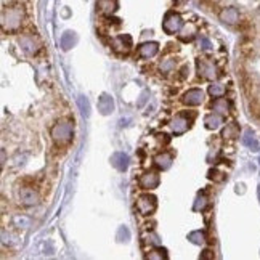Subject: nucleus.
Segmentation results:
<instances>
[{"label": "nucleus", "mask_w": 260, "mask_h": 260, "mask_svg": "<svg viewBox=\"0 0 260 260\" xmlns=\"http://www.w3.org/2000/svg\"><path fill=\"white\" fill-rule=\"evenodd\" d=\"M72 132H74V126L69 121H60L56 122L52 129V138L58 146H64L72 138Z\"/></svg>", "instance_id": "nucleus-1"}, {"label": "nucleus", "mask_w": 260, "mask_h": 260, "mask_svg": "<svg viewBox=\"0 0 260 260\" xmlns=\"http://www.w3.org/2000/svg\"><path fill=\"white\" fill-rule=\"evenodd\" d=\"M23 8L19 5H13L10 8H5L2 14V24L5 31H16L23 23Z\"/></svg>", "instance_id": "nucleus-2"}, {"label": "nucleus", "mask_w": 260, "mask_h": 260, "mask_svg": "<svg viewBox=\"0 0 260 260\" xmlns=\"http://www.w3.org/2000/svg\"><path fill=\"white\" fill-rule=\"evenodd\" d=\"M183 27V21L182 16L177 13H169L167 16L164 18V23H162V29L167 34H175L178 32L180 29Z\"/></svg>", "instance_id": "nucleus-3"}, {"label": "nucleus", "mask_w": 260, "mask_h": 260, "mask_svg": "<svg viewBox=\"0 0 260 260\" xmlns=\"http://www.w3.org/2000/svg\"><path fill=\"white\" fill-rule=\"evenodd\" d=\"M113 50L118 53H129L130 48H132V37H130L129 34H122V35H118V37H114L113 42Z\"/></svg>", "instance_id": "nucleus-4"}, {"label": "nucleus", "mask_w": 260, "mask_h": 260, "mask_svg": "<svg viewBox=\"0 0 260 260\" xmlns=\"http://www.w3.org/2000/svg\"><path fill=\"white\" fill-rule=\"evenodd\" d=\"M136 209H138L140 214L149 215L151 212H154V209H156V198L151 196V194L140 196L138 201H136Z\"/></svg>", "instance_id": "nucleus-5"}, {"label": "nucleus", "mask_w": 260, "mask_h": 260, "mask_svg": "<svg viewBox=\"0 0 260 260\" xmlns=\"http://www.w3.org/2000/svg\"><path fill=\"white\" fill-rule=\"evenodd\" d=\"M198 71H199V76H202L204 79H209V81H212L217 76V68L215 64L204 60V58H199L198 60Z\"/></svg>", "instance_id": "nucleus-6"}, {"label": "nucleus", "mask_w": 260, "mask_h": 260, "mask_svg": "<svg viewBox=\"0 0 260 260\" xmlns=\"http://www.w3.org/2000/svg\"><path fill=\"white\" fill-rule=\"evenodd\" d=\"M190 126H191V121L188 119V116H186V114H178L177 118L172 121V124H170L172 132L175 133V135H182V133H185L186 130L190 129Z\"/></svg>", "instance_id": "nucleus-7"}, {"label": "nucleus", "mask_w": 260, "mask_h": 260, "mask_svg": "<svg viewBox=\"0 0 260 260\" xmlns=\"http://www.w3.org/2000/svg\"><path fill=\"white\" fill-rule=\"evenodd\" d=\"M19 43H21V48H23L27 55H35V53L39 52V42L31 34L23 35V37H21V40H19Z\"/></svg>", "instance_id": "nucleus-8"}, {"label": "nucleus", "mask_w": 260, "mask_h": 260, "mask_svg": "<svg viewBox=\"0 0 260 260\" xmlns=\"http://www.w3.org/2000/svg\"><path fill=\"white\" fill-rule=\"evenodd\" d=\"M202 100H204V93L199 89H191L183 95V103L188 106H198L202 103Z\"/></svg>", "instance_id": "nucleus-9"}, {"label": "nucleus", "mask_w": 260, "mask_h": 260, "mask_svg": "<svg viewBox=\"0 0 260 260\" xmlns=\"http://www.w3.org/2000/svg\"><path fill=\"white\" fill-rule=\"evenodd\" d=\"M159 182H161V180H159V175L156 172H146L144 175H141L138 183L143 190H154V188H157Z\"/></svg>", "instance_id": "nucleus-10"}, {"label": "nucleus", "mask_w": 260, "mask_h": 260, "mask_svg": "<svg viewBox=\"0 0 260 260\" xmlns=\"http://www.w3.org/2000/svg\"><path fill=\"white\" fill-rule=\"evenodd\" d=\"M18 196L24 206H34V204H37V201H39L37 193H35L32 188H21Z\"/></svg>", "instance_id": "nucleus-11"}, {"label": "nucleus", "mask_w": 260, "mask_h": 260, "mask_svg": "<svg viewBox=\"0 0 260 260\" xmlns=\"http://www.w3.org/2000/svg\"><path fill=\"white\" fill-rule=\"evenodd\" d=\"M114 110V100L111 95H108V93H103V95L100 97L98 100V111L101 114H110L111 111Z\"/></svg>", "instance_id": "nucleus-12"}, {"label": "nucleus", "mask_w": 260, "mask_h": 260, "mask_svg": "<svg viewBox=\"0 0 260 260\" xmlns=\"http://www.w3.org/2000/svg\"><path fill=\"white\" fill-rule=\"evenodd\" d=\"M220 19L227 24H236L240 21V13L233 6H228V8H223L220 11Z\"/></svg>", "instance_id": "nucleus-13"}, {"label": "nucleus", "mask_w": 260, "mask_h": 260, "mask_svg": "<svg viewBox=\"0 0 260 260\" xmlns=\"http://www.w3.org/2000/svg\"><path fill=\"white\" fill-rule=\"evenodd\" d=\"M118 10V2L116 0H98V11L105 16H111V14Z\"/></svg>", "instance_id": "nucleus-14"}, {"label": "nucleus", "mask_w": 260, "mask_h": 260, "mask_svg": "<svg viewBox=\"0 0 260 260\" xmlns=\"http://www.w3.org/2000/svg\"><path fill=\"white\" fill-rule=\"evenodd\" d=\"M157 50H159V47H157L156 42H146L138 48V55L141 58H146L148 60V58H153L157 53Z\"/></svg>", "instance_id": "nucleus-15"}, {"label": "nucleus", "mask_w": 260, "mask_h": 260, "mask_svg": "<svg viewBox=\"0 0 260 260\" xmlns=\"http://www.w3.org/2000/svg\"><path fill=\"white\" fill-rule=\"evenodd\" d=\"M111 164L114 165L118 170H126L129 165V156L126 153H114L111 157Z\"/></svg>", "instance_id": "nucleus-16"}, {"label": "nucleus", "mask_w": 260, "mask_h": 260, "mask_svg": "<svg viewBox=\"0 0 260 260\" xmlns=\"http://www.w3.org/2000/svg\"><path fill=\"white\" fill-rule=\"evenodd\" d=\"M172 154L170 153H161V154H157L156 157H154V164L157 165L159 169H162V170H165V169H169L170 167V164H172Z\"/></svg>", "instance_id": "nucleus-17"}, {"label": "nucleus", "mask_w": 260, "mask_h": 260, "mask_svg": "<svg viewBox=\"0 0 260 260\" xmlns=\"http://www.w3.org/2000/svg\"><path fill=\"white\" fill-rule=\"evenodd\" d=\"M76 42H77V35L74 32L68 31V32H64L61 35V48L63 50H69Z\"/></svg>", "instance_id": "nucleus-18"}, {"label": "nucleus", "mask_w": 260, "mask_h": 260, "mask_svg": "<svg viewBox=\"0 0 260 260\" xmlns=\"http://www.w3.org/2000/svg\"><path fill=\"white\" fill-rule=\"evenodd\" d=\"M194 34H196V29H194V26L193 24H186V26L182 27V31H180L178 37H180V40H183V42H190V40H193Z\"/></svg>", "instance_id": "nucleus-19"}, {"label": "nucleus", "mask_w": 260, "mask_h": 260, "mask_svg": "<svg viewBox=\"0 0 260 260\" xmlns=\"http://www.w3.org/2000/svg\"><path fill=\"white\" fill-rule=\"evenodd\" d=\"M222 136H223V138H230V140L236 138V136H240V127H238L236 124H230V126H227V129L223 130Z\"/></svg>", "instance_id": "nucleus-20"}, {"label": "nucleus", "mask_w": 260, "mask_h": 260, "mask_svg": "<svg viewBox=\"0 0 260 260\" xmlns=\"http://www.w3.org/2000/svg\"><path fill=\"white\" fill-rule=\"evenodd\" d=\"M204 124H206V127L207 129H217L220 124H222V118L219 114H209L207 118L204 119Z\"/></svg>", "instance_id": "nucleus-21"}, {"label": "nucleus", "mask_w": 260, "mask_h": 260, "mask_svg": "<svg viewBox=\"0 0 260 260\" xmlns=\"http://www.w3.org/2000/svg\"><path fill=\"white\" fill-rule=\"evenodd\" d=\"M77 105H79V110H81L84 118H89V116H90V103H89V100H87L85 97H79L77 98Z\"/></svg>", "instance_id": "nucleus-22"}, {"label": "nucleus", "mask_w": 260, "mask_h": 260, "mask_svg": "<svg viewBox=\"0 0 260 260\" xmlns=\"http://www.w3.org/2000/svg\"><path fill=\"white\" fill-rule=\"evenodd\" d=\"M225 87L223 85H220V84H212L211 87H209V93H211V95L214 97V98H220V97H223L225 95Z\"/></svg>", "instance_id": "nucleus-23"}, {"label": "nucleus", "mask_w": 260, "mask_h": 260, "mask_svg": "<svg viewBox=\"0 0 260 260\" xmlns=\"http://www.w3.org/2000/svg\"><path fill=\"white\" fill-rule=\"evenodd\" d=\"M212 106H214V110H215L217 113L225 114V113L228 111V106H230V105H228V101H227V100H217Z\"/></svg>", "instance_id": "nucleus-24"}, {"label": "nucleus", "mask_w": 260, "mask_h": 260, "mask_svg": "<svg viewBox=\"0 0 260 260\" xmlns=\"http://www.w3.org/2000/svg\"><path fill=\"white\" fill-rule=\"evenodd\" d=\"M188 240L194 244H201V243H204V233H201V231H193V233L188 235Z\"/></svg>", "instance_id": "nucleus-25"}, {"label": "nucleus", "mask_w": 260, "mask_h": 260, "mask_svg": "<svg viewBox=\"0 0 260 260\" xmlns=\"http://www.w3.org/2000/svg\"><path fill=\"white\" fill-rule=\"evenodd\" d=\"M175 69V61L173 60H165L162 64H161V71L162 72H170Z\"/></svg>", "instance_id": "nucleus-26"}, {"label": "nucleus", "mask_w": 260, "mask_h": 260, "mask_svg": "<svg viewBox=\"0 0 260 260\" xmlns=\"http://www.w3.org/2000/svg\"><path fill=\"white\" fill-rule=\"evenodd\" d=\"M209 178H211V180H215V182H222V180L223 178H225V177H223V173L222 172H219V170H211V172H209Z\"/></svg>", "instance_id": "nucleus-27"}, {"label": "nucleus", "mask_w": 260, "mask_h": 260, "mask_svg": "<svg viewBox=\"0 0 260 260\" xmlns=\"http://www.w3.org/2000/svg\"><path fill=\"white\" fill-rule=\"evenodd\" d=\"M206 198L204 196H199L198 199H196V204H194V209H196V211H199V209H204L206 207Z\"/></svg>", "instance_id": "nucleus-28"}, {"label": "nucleus", "mask_w": 260, "mask_h": 260, "mask_svg": "<svg viewBox=\"0 0 260 260\" xmlns=\"http://www.w3.org/2000/svg\"><path fill=\"white\" fill-rule=\"evenodd\" d=\"M201 47L204 48V50H211V48H212V43H211V40H209V39L202 37V39H201Z\"/></svg>", "instance_id": "nucleus-29"}, {"label": "nucleus", "mask_w": 260, "mask_h": 260, "mask_svg": "<svg viewBox=\"0 0 260 260\" xmlns=\"http://www.w3.org/2000/svg\"><path fill=\"white\" fill-rule=\"evenodd\" d=\"M180 72H182V74H180V79H185V77H186V74H188V68H186V66H183L182 69H180Z\"/></svg>", "instance_id": "nucleus-30"}, {"label": "nucleus", "mask_w": 260, "mask_h": 260, "mask_svg": "<svg viewBox=\"0 0 260 260\" xmlns=\"http://www.w3.org/2000/svg\"><path fill=\"white\" fill-rule=\"evenodd\" d=\"M185 2V0H175V3H178V5H182Z\"/></svg>", "instance_id": "nucleus-31"}]
</instances>
